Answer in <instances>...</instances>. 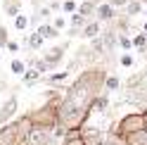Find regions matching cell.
Listing matches in <instances>:
<instances>
[{
	"label": "cell",
	"instance_id": "3",
	"mask_svg": "<svg viewBox=\"0 0 147 145\" xmlns=\"http://www.w3.org/2000/svg\"><path fill=\"white\" fill-rule=\"evenodd\" d=\"M14 110H17V100H7L5 107L0 110V124H5L7 119H10V117L14 114Z\"/></svg>",
	"mask_w": 147,
	"mask_h": 145
},
{
	"label": "cell",
	"instance_id": "8",
	"mask_svg": "<svg viewBox=\"0 0 147 145\" xmlns=\"http://www.w3.org/2000/svg\"><path fill=\"white\" fill-rule=\"evenodd\" d=\"M55 33H57V29H50L48 24H43V26H40V36H55Z\"/></svg>",
	"mask_w": 147,
	"mask_h": 145
},
{
	"label": "cell",
	"instance_id": "11",
	"mask_svg": "<svg viewBox=\"0 0 147 145\" xmlns=\"http://www.w3.org/2000/svg\"><path fill=\"white\" fill-rule=\"evenodd\" d=\"M26 24H29V22H26V17H17V22H14L17 29H26Z\"/></svg>",
	"mask_w": 147,
	"mask_h": 145
},
{
	"label": "cell",
	"instance_id": "5",
	"mask_svg": "<svg viewBox=\"0 0 147 145\" xmlns=\"http://www.w3.org/2000/svg\"><path fill=\"white\" fill-rule=\"evenodd\" d=\"M5 12L7 14H17L19 12V0H7L5 3Z\"/></svg>",
	"mask_w": 147,
	"mask_h": 145
},
{
	"label": "cell",
	"instance_id": "18",
	"mask_svg": "<svg viewBox=\"0 0 147 145\" xmlns=\"http://www.w3.org/2000/svg\"><path fill=\"white\" fill-rule=\"evenodd\" d=\"M83 24V17H74V26H81Z\"/></svg>",
	"mask_w": 147,
	"mask_h": 145
},
{
	"label": "cell",
	"instance_id": "15",
	"mask_svg": "<svg viewBox=\"0 0 147 145\" xmlns=\"http://www.w3.org/2000/svg\"><path fill=\"white\" fill-rule=\"evenodd\" d=\"M95 33H97V24H90L86 29V36H95Z\"/></svg>",
	"mask_w": 147,
	"mask_h": 145
},
{
	"label": "cell",
	"instance_id": "7",
	"mask_svg": "<svg viewBox=\"0 0 147 145\" xmlns=\"http://www.w3.org/2000/svg\"><path fill=\"white\" fill-rule=\"evenodd\" d=\"M29 45H31V48H40V45H43V38H40V33H33L31 38H29Z\"/></svg>",
	"mask_w": 147,
	"mask_h": 145
},
{
	"label": "cell",
	"instance_id": "14",
	"mask_svg": "<svg viewBox=\"0 0 147 145\" xmlns=\"http://www.w3.org/2000/svg\"><path fill=\"white\" fill-rule=\"evenodd\" d=\"M107 86L112 88V90H116V88H119V79H114V76H112V79H107Z\"/></svg>",
	"mask_w": 147,
	"mask_h": 145
},
{
	"label": "cell",
	"instance_id": "1",
	"mask_svg": "<svg viewBox=\"0 0 147 145\" xmlns=\"http://www.w3.org/2000/svg\"><path fill=\"white\" fill-rule=\"evenodd\" d=\"M88 105H90V83H88V76H83L76 86L69 90L67 100H64L62 110H59V119L64 124H69V126L78 124L81 117L86 114Z\"/></svg>",
	"mask_w": 147,
	"mask_h": 145
},
{
	"label": "cell",
	"instance_id": "2",
	"mask_svg": "<svg viewBox=\"0 0 147 145\" xmlns=\"http://www.w3.org/2000/svg\"><path fill=\"white\" fill-rule=\"evenodd\" d=\"M24 145H50V133H48V129H43V126H33L31 133L26 136Z\"/></svg>",
	"mask_w": 147,
	"mask_h": 145
},
{
	"label": "cell",
	"instance_id": "10",
	"mask_svg": "<svg viewBox=\"0 0 147 145\" xmlns=\"http://www.w3.org/2000/svg\"><path fill=\"white\" fill-rule=\"evenodd\" d=\"M62 7H64V12H74V10H76V3H74V0H67Z\"/></svg>",
	"mask_w": 147,
	"mask_h": 145
},
{
	"label": "cell",
	"instance_id": "19",
	"mask_svg": "<svg viewBox=\"0 0 147 145\" xmlns=\"http://www.w3.org/2000/svg\"><path fill=\"white\" fill-rule=\"evenodd\" d=\"M7 48H10L12 52H17V50H19V45H17V43H7Z\"/></svg>",
	"mask_w": 147,
	"mask_h": 145
},
{
	"label": "cell",
	"instance_id": "17",
	"mask_svg": "<svg viewBox=\"0 0 147 145\" xmlns=\"http://www.w3.org/2000/svg\"><path fill=\"white\" fill-rule=\"evenodd\" d=\"M100 14H102V17H109V14H112V7H100Z\"/></svg>",
	"mask_w": 147,
	"mask_h": 145
},
{
	"label": "cell",
	"instance_id": "12",
	"mask_svg": "<svg viewBox=\"0 0 147 145\" xmlns=\"http://www.w3.org/2000/svg\"><path fill=\"white\" fill-rule=\"evenodd\" d=\"M12 71H17V74H22V71H24V64H22L19 60H14V62H12Z\"/></svg>",
	"mask_w": 147,
	"mask_h": 145
},
{
	"label": "cell",
	"instance_id": "13",
	"mask_svg": "<svg viewBox=\"0 0 147 145\" xmlns=\"http://www.w3.org/2000/svg\"><path fill=\"white\" fill-rule=\"evenodd\" d=\"M119 45H121V48H123V50H128V48H131V45H133V43H131V41H128V38H126V36H121V38H119Z\"/></svg>",
	"mask_w": 147,
	"mask_h": 145
},
{
	"label": "cell",
	"instance_id": "21",
	"mask_svg": "<svg viewBox=\"0 0 147 145\" xmlns=\"http://www.w3.org/2000/svg\"><path fill=\"white\" fill-rule=\"evenodd\" d=\"M145 31H147V22H145Z\"/></svg>",
	"mask_w": 147,
	"mask_h": 145
},
{
	"label": "cell",
	"instance_id": "16",
	"mask_svg": "<svg viewBox=\"0 0 147 145\" xmlns=\"http://www.w3.org/2000/svg\"><path fill=\"white\" fill-rule=\"evenodd\" d=\"M131 64H133V57L123 55V57H121V67H131Z\"/></svg>",
	"mask_w": 147,
	"mask_h": 145
},
{
	"label": "cell",
	"instance_id": "9",
	"mask_svg": "<svg viewBox=\"0 0 147 145\" xmlns=\"http://www.w3.org/2000/svg\"><path fill=\"white\" fill-rule=\"evenodd\" d=\"M36 79H38V71H26V74H24V81H26V83H33Z\"/></svg>",
	"mask_w": 147,
	"mask_h": 145
},
{
	"label": "cell",
	"instance_id": "6",
	"mask_svg": "<svg viewBox=\"0 0 147 145\" xmlns=\"http://www.w3.org/2000/svg\"><path fill=\"white\" fill-rule=\"evenodd\" d=\"M133 45H135V48H140V50H145V48H147V36H145V33H140V36H138V38L133 41Z\"/></svg>",
	"mask_w": 147,
	"mask_h": 145
},
{
	"label": "cell",
	"instance_id": "20",
	"mask_svg": "<svg viewBox=\"0 0 147 145\" xmlns=\"http://www.w3.org/2000/svg\"><path fill=\"white\" fill-rule=\"evenodd\" d=\"M112 3H114V5H123L126 0H112Z\"/></svg>",
	"mask_w": 147,
	"mask_h": 145
},
{
	"label": "cell",
	"instance_id": "4",
	"mask_svg": "<svg viewBox=\"0 0 147 145\" xmlns=\"http://www.w3.org/2000/svg\"><path fill=\"white\" fill-rule=\"evenodd\" d=\"M128 143H131V145H147V131H135V133H131Z\"/></svg>",
	"mask_w": 147,
	"mask_h": 145
}]
</instances>
